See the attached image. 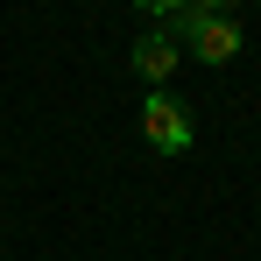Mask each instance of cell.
<instances>
[{"instance_id": "6da1fadb", "label": "cell", "mask_w": 261, "mask_h": 261, "mask_svg": "<svg viewBox=\"0 0 261 261\" xmlns=\"http://www.w3.org/2000/svg\"><path fill=\"white\" fill-rule=\"evenodd\" d=\"M176 43H191V57H205V64H233L240 57V21H226V7H205V0H191L184 14L163 21Z\"/></svg>"}, {"instance_id": "7a4b0ae2", "label": "cell", "mask_w": 261, "mask_h": 261, "mask_svg": "<svg viewBox=\"0 0 261 261\" xmlns=\"http://www.w3.org/2000/svg\"><path fill=\"white\" fill-rule=\"evenodd\" d=\"M141 134H148L155 155H184V148H191V113L176 106L170 92H148V106H141Z\"/></svg>"}, {"instance_id": "3957f363", "label": "cell", "mask_w": 261, "mask_h": 261, "mask_svg": "<svg viewBox=\"0 0 261 261\" xmlns=\"http://www.w3.org/2000/svg\"><path fill=\"white\" fill-rule=\"evenodd\" d=\"M134 71L148 78V85H163L176 71V36L170 29H148V36H134Z\"/></svg>"}, {"instance_id": "277c9868", "label": "cell", "mask_w": 261, "mask_h": 261, "mask_svg": "<svg viewBox=\"0 0 261 261\" xmlns=\"http://www.w3.org/2000/svg\"><path fill=\"white\" fill-rule=\"evenodd\" d=\"M134 7H141V14H155V21H170V14H184L191 0H134Z\"/></svg>"}, {"instance_id": "5b68a950", "label": "cell", "mask_w": 261, "mask_h": 261, "mask_svg": "<svg viewBox=\"0 0 261 261\" xmlns=\"http://www.w3.org/2000/svg\"><path fill=\"white\" fill-rule=\"evenodd\" d=\"M205 7H226V0H205Z\"/></svg>"}]
</instances>
